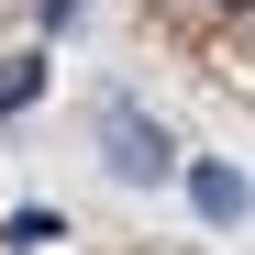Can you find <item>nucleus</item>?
I'll return each mask as SVG.
<instances>
[{"label": "nucleus", "mask_w": 255, "mask_h": 255, "mask_svg": "<svg viewBox=\"0 0 255 255\" xmlns=\"http://www.w3.org/2000/svg\"><path fill=\"white\" fill-rule=\"evenodd\" d=\"M189 200H200V222H244V178H233L222 155H200V166H189Z\"/></svg>", "instance_id": "nucleus-2"}, {"label": "nucleus", "mask_w": 255, "mask_h": 255, "mask_svg": "<svg viewBox=\"0 0 255 255\" xmlns=\"http://www.w3.org/2000/svg\"><path fill=\"white\" fill-rule=\"evenodd\" d=\"M45 100V56H0V122Z\"/></svg>", "instance_id": "nucleus-3"}, {"label": "nucleus", "mask_w": 255, "mask_h": 255, "mask_svg": "<svg viewBox=\"0 0 255 255\" xmlns=\"http://www.w3.org/2000/svg\"><path fill=\"white\" fill-rule=\"evenodd\" d=\"M100 144H111V166H122L133 189H144V178H166V133H155L144 111H111V133H100Z\"/></svg>", "instance_id": "nucleus-1"}]
</instances>
